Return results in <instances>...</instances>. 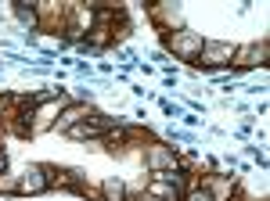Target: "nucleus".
Returning <instances> with one entry per match:
<instances>
[{
	"instance_id": "1",
	"label": "nucleus",
	"mask_w": 270,
	"mask_h": 201,
	"mask_svg": "<svg viewBox=\"0 0 270 201\" xmlns=\"http://www.w3.org/2000/svg\"><path fill=\"white\" fill-rule=\"evenodd\" d=\"M104 194H108L112 201H119V194H123V187H119V183H104Z\"/></svg>"
},
{
	"instance_id": "2",
	"label": "nucleus",
	"mask_w": 270,
	"mask_h": 201,
	"mask_svg": "<svg viewBox=\"0 0 270 201\" xmlns=\"http://www.w3.org/2000/svg\"><path fill=\"white\" fill-rule=\"evenodd\" d=\"M191 201H213V198H209V194H194Z\"/></svg>"
}]
</instances>
